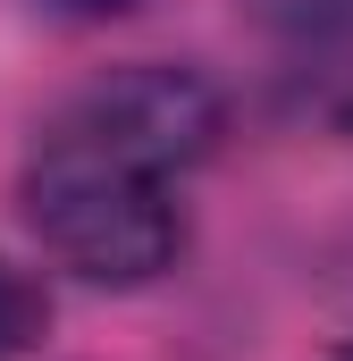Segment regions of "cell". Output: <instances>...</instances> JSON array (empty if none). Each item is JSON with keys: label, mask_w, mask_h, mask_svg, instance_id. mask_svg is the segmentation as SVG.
Segmentation results:
<instances>
[{"label": "cell", "mask_w": 353, "mask_h": 361, "mask_svg": "<svg viewBox=\"0 0 353 361\" xmlns=\"http://www.w3.org/2000/svg\"><path fill=\"white\" fill-rule=\"evenodd\" d=\"M42 328H51V302H42V286L17 269V261H0V361L34 353V345H42Z\"/></svg>", "instance_id": "2"}, {"label": "cell", "mask_w": 353, "mask_h": 361, "mask_svg": "<svg viewBox=\"0 0 353 361\" xmlns=\"http://www.w3.org/2000/svg\"><path fill=\"white\" fill-rule=\"evenodd\" d=\"M320 42H345V59H337V76H328V101H320V109H328L337 126H353V17L337 25V34H320Z\"/></svg>", "instance_id": "4"}, {"label": "cell", "mask_w": 353, "mask_h": 361, "mask_svg": "<svg viewBox=\"0 0 353 361\" xmlns=\"http://www.w3.org/2000/svg\"><path fill=\"white\" fill-rule=\"evenodd\" d=\"M51 8H68V17H118V8H135V0H51Z\"/></svg>", "instance_id": "5"}, {"label": "cell", "mask_w": 353, "mask_h": 361, "mask_svg": "<svg viewBox=\"0 0 353 361\" xmlns=\"http://www.w3.org/2000/svg\"><path fill=\"white\" fill-rule=\"evenodd\" d=\"M337 361H353V353H337Z\"/></svg>", "instance_id": "6"}, {"label": "cell", "mask_w": 353, "mask_h": 361, "mask_svg": "<svg viewBox=\"0 0 353 361\" xmlns=\"http://www.w3.org/2000/svg\"><path fill=\"white\" fill-rule=\"evenodd\" d=\"M219 92L193 68H109L34 143L17 202L34 244L85 286H152L185 244L176 177L219 152Z\"/></svg>", "instance_id": "1"}, {"label": "cell", "mask_w": 353, "mask_h": 361, "mask_svg": "<svg viewBox=\"0 0 353 361\" xmlns=\"http://www.w3.org/2000/svg\"><path fill=\"white\" fill-rule=\"evenodd\" d=\"M253 8H261L269 25H286V34H311V42L337 34V25L353 17V0H253Z\"/></svg>", "instance_id": "3"}]
</instances>
